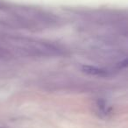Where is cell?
<instances>
[{"instance_id":"obj_1","label":"cell","mask_w":128,"mask_h":128,"mask_svg":"<svg viewBox=\"0 0 128 128\" xmlns=\"http://www.w3.org/2000/svg\"><path fill=\"white\" fill-rule=\"evenodd\" d=\"M6 42L15 51L28 56H59L63 54V50L56 45L31 38L9 36Z\"/></svg>"},{"instance_id":"obj_2","label":"cell","mask_w":128,"mask_h":128,"mask_svg":"<svg viewBox=\"0 0 128 128\" xmlns=\"http://www.w3.org/2000/svg\"><path fill=\"white\" fill-rule=\"evenodd\" d=\"M82 72L85 74L92 76H98V77H107L110 75V71L105 68H98L96 66H91V65H84L82 67Z\"/></svg>"},{"instance_id":"obj_3","label":"cell","mask_w":128,"mask_h":128,"mask_svg":"<svg viewBox=\"0 0 128 128\" xmlns=\"http://www.w3.org/2000/svg\"><path fill=\"white\" fill-rule=\"evenodd\" d=\"M98 106L99 108V110L104 114H106L109 112V109H108V105L105 103L104 100H99L98 102Z\"/></svg>"},{"instance_id":"obj_4","label":"cell","mask_w":128,"mask_h":128,"mask_svg":"<svg viewBox=\"0 0 128 128\" xmlns=\"http://www.w3.org/2000/svg\"><path fill=\"white\" fill-rule=\"evenodd\" d=\"M8 55H9V52H8V50L0 45V58L7 57Z\"/></svg>"}]
</instances>
